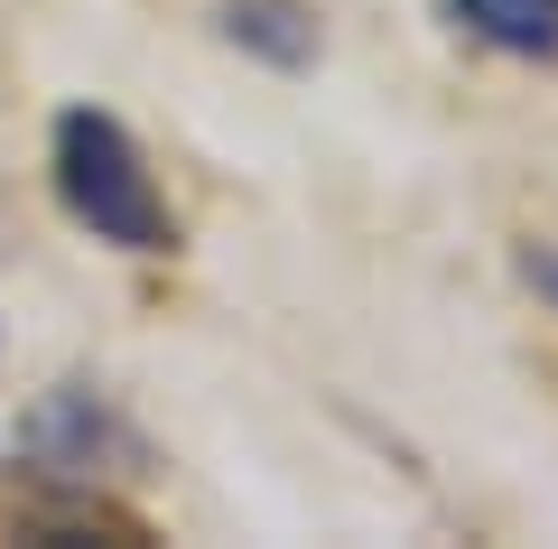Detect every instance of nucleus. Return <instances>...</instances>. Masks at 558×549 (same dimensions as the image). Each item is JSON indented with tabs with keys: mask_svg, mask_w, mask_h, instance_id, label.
Returning <instances> with one entry per match:
<instances>
[{
	"mask_svg": "<svg viewBox=\"0 0 558 549\" xmlns=\"http://www.w3.org/2000/svg\"><path fill=\"white\" fill-rule=\"evenodd\" d=\"M215 28H223V47L279 65V75H307V65L326 57V28H317V10H307V0H223Z\"/></svg>",
	"mask_w": 558,
	"mask_h": 549,
	"instance_id": "nucleus-3",
	"label": "nucleus"
},
{
	"mask_svg": "<svg viewBox=\"0 0 558 549\" xmlns=\"http://www.w3.org/2000/svg\"><path fill=\"white\" fill-rule=\"evenodd\" d=\"M20 456H28V475H65V485H102V475H140L149 466L140 429L112 410V392H94V382L38 392V410L20 419Z\"/></svg>",
	"mask_w": 558,
	"mask_h": 549,
	"instance_id": "nucleus-2",
	"label": "nucleus"
},
{
	"mask_svg": "<svg viewBox=\"0 0 558 549\" xmlns=\"http://www.w3.org/2000/svg\"><path fill=\"white\" fill-rule=\"evenodd\" d=\"M447 28L475 38L484 57L512 65H558V0H438Z\"/></svg>",
	"mask_w": 558,
	"mask_h": 549,
	"instance_id": "nucleus-4",
	"label": "nucleus"
},
{
	"mask_svg": "<svg viewBox=\"0 0 558 549\" xmlns=\"http://www.w3.org/2000/svg\"><path fill=\"white\" fill-rule=\"evenodd\" d=\"M521 279H531V298L558 308V242H521Z\"/></svg>",
	"mask_w": 558,
	"mask_h": 549,
	"instance_id": "nucleus-5",
	"label": "nucleus"
},
{
	"mask_svg": "<svg viewBox=\"0 0 558 549\" xmlns=\"http://www.w3.org/2000/svg\"><path fill=\"white\" fill-rule=\"evenodd\" d=\"M47 187H57L65 224L112 252H140V261H168L186 252V224L168 205V187L149 177V150L131 140V121L102 112V103H65L47 121Z\"/></svg>",
	"mask_w": 558,
	"mask_h": 549,
	"instance_id": "nucleus-1",
	"label": "nucleus"
}]
</instances>
